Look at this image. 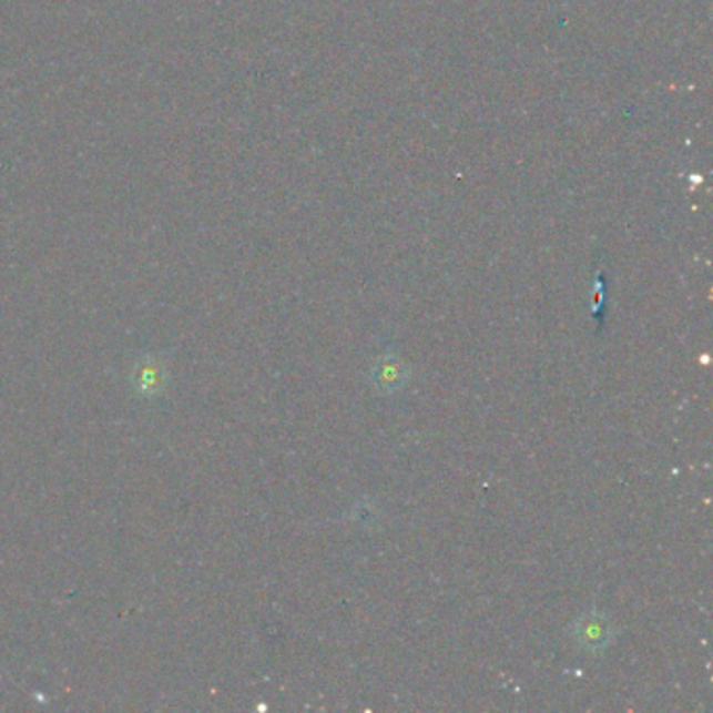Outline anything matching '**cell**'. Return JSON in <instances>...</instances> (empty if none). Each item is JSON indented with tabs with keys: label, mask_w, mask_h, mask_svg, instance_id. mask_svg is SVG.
Wrapping results in <instances>:
<instances>
[{
	"label": "cell",
	"mask_w": 713,
	"mask_h": 713,
	"mask_svg": "<svg viewBox=\"0 0 713 713\" xmlns=\"http://www.w3.org/2000/svg\"><path fill=\"white\" fill-rule=\"evenodd\" d=\"M582 636H584L588 644H592V646L597 644V646H599V644H603V642L607 641L609 630H607L604 625H601L599 620H597V622L592 620V622L585 623L584 630H582Z\"/></svg>",
	"instance_id": "6da1fadb"
},
{
	"label": "cell",
	"mask_w": 713,
	"mask_h": 713,
	"mask_svg": "<svg viewBox=\"0 0 713 713\" xmlns=\"http://www.w3.org/2000/svg\"><path fill=\"white\" fill-rule=\"evenodd\" d=\"M398 363L396 365H385L384 368H381V373H379V384H389L391 387H396V385L400 384L403 381V375L398 373Z\"/></svg>",
	"instance_id": "7a4b0ae2"
}]
</instances>
